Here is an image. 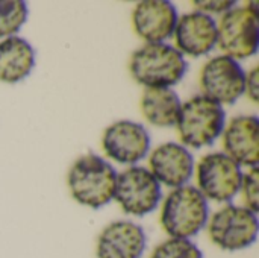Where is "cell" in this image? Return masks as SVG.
<instances>
[{"instance_id": "1", "label": "cell", "mask_w": 259, "mask_h": 258, "mask_svg": "<svg viewBox=\"0 0 259 258\" xmlns=\"http://www.w3.org/2000/svg\"><path fill=\"white\" fill-rule=\"evenodd\" d=\"M187 70L185 56L165 43L144 44L129 59L132 79L146 88H171L182 81Z\"/></svg>"}, {"instance_id": "2", "label": "cell", "mask_w": 259, "mask_h": 258, "mask_svg": "<svg viewBox=\"0 0 259 258\" xmlns=\"http://www.w3.org/2000/svg\"><path fill=\"white\" fill-rule=\"evenodd\" d=\"M115 182V169L96 154H87L77 158L67 175V184L73 199L93 210H99L114 199Z\"/></svg>"}, {"instance_id": "3", "label": "cell", "mask_w": 259, "mask_h": 258, "mask_svg": "<svg viewBox=\"0 0 259 258\" xmlns=\"http://www.w3.org/2000/svg\"><path fill=\"white\" fill-rule=\"evenodd\" d=\"M209 207L203 195L193 186L173 189L162 202L159 216L161 227L170 239L197 236L208 224Z\"/></svg>"}, {"instance_id": "4", "label": "cell", "mask_w": 259, "mask_h": 258, "mask_svg": "<svg viewBox=\"0 0 259 258\" xmlns=\"http://www.w3.org/2000/svg\"><path fill=\"white\" fill-rule=\"evenodd\" d=\"M225 126L226 113L223 106L202 94L182 103L176 122V131L182 146L193 149L212 144L223 134Z\"/></svg>"}, {"instance_id": "5", "label": "cell", "mask_w": 259, "mask_h": 258, "mask_svg": "<svg viewBox=\"0 0 259 258\" xmlns=\"http://www.w3.org/2000/svg\"><path fill=\"white\" fill-rule=\"evenodd\" d=\"M258 3L250 2L243 8L226 12L217 24V44L223 55L234 59L253 56L259 47Z\"/></svg>"}, {"instance_id": "6", "label": "cell", "mask_w": 259, "mask_h": 258, "mask_svg": "<svg viewBox=\"0 0 259 258\" xmlns=\"http://www.w3.org/2000/svg\"><path fill=\"white\" fill-rule=\"evenodd\" d=\"M258 216L246 207L226 205L215 211L208 224L211 242L222 251H243L258 239Z\"/></svg>"}, {"instance_id": "7", "label": "cell", "mask_w": 259, "mask_h": 258, "mask_svg": "<svg viewBox=\"0 0 259 258\" xmlns=\"http://www.w3.org/2000/svg\"><path fill=\"white\" fill-rule=\"evenodd\" d=\"M196 179L197 190L206 201L231 202L240 193L243 170L226 154L212 152L199 160Z\"/></svg>"}, {"instance_id": "8", "label": "cell", "mask_w": 259, "mask_h": 258, "mask_svg": "<svg viewBox=\"0 0 259 258\" xmlns=\"http://www.w3.org/2000/svg\"><path fill=\"white\" fill-rule=\"evenodd\" d=\"M114 199L126 214L143 217L158 208L162 199L161 184L149 169L132 166L117 173Z\"/></svg>"}, {"instance_id": "9", "label": "cell", "mask_w": 259, "mask_h": 258, "mask_svg": "<svg viewBox=\"0 0 259 258\" xmlns=\"http://www.w3.org/2000/svg\"><path fill=\"white\" fill-rule=\"evenodd\" d=\"M246 71L241 64L226 55L211 58L200 71L199 85L202 96L219 105H232L244 94Z\"/></svg>"}, {"instance_id": "10", "label": "cell", "mask_w": 259, "mask_h": 258, "mask_svg": "<svg viewBox=\"0 0 259 258\" xmlns=\"http://www.w3.org/2000/svg\"><path fill=\"white\" fill-rule=\"evenodd\" d=\"M102 149L115 163L137 164L150 151V134L141 123L120 120L105 129Z\"/></svg>"}, {"instance_id": "11", "label": "cell", "mask_w": 259, "mask_h": 258, "mask_svg": "<svg viewBox=\"0 0 259 258\" xmlns=\"http://www.w3.org/2000/svg\"><path fill=\"white\" fill-rule=\"evenodd\" d=\"M176 6L168 0L140 2L132 12V26L135 33L146 44L164 43L171 38L178 24Z\"/></svg>"}, {"instance_id": "12", "label": "cell", "mask_w": 259, "mask_h": 258, "mask_svg": "<svg viewBox=\"0 0 259 258\" xmlns=\"http://www.w3.org/2000/svg\"><path fill=\"white\" fill-rule=\"evenodd\" d=\"M173 36L175 47L184 56H205L217 46V21L211 15L197 11L184 14L178 18Z\"/></svg>"}, {"instance_id": "13", "label": "cell", "mask_w": 259, "mask_h": 258, "mask_svg": "<svg viewBox=\"0 0 259 258\" xmlns=\"http://www.w3.org/2000/svg\"><path fill=\"white\" fill-rule=\"evenodd\" d=\"M149 170L159 184L170 189L187 186L194 172L193 154L182 144L168 141L158 146L149 158Z\"/></svg>"}, {"instance_id": "14", "label": "cell", "mask_w": 259, "mask_h": 258, "mask_svg": "<svg viewBox=\"0 0 259 258\" xmlns=\"http://www.w3.org/2000/svg\"><path fill=\"white\" fill-rule=\"evenodd\" d=\"M147 239L144 230L131 220H117L106 225L97 239V258H141Z\"/></svg>"}, {"instance_id": "15", "label": "cell", "mask_w": 259, "mask_h": 258, "mask_svg": "<svg viewBox=\"0 0 259 258\" xmlns=\"http://www.w3.org/2000/svg\"><path fill=\"white\" fill-rule=\"evenodd\" d=\"M225 154L238 166L249 169L258 167L259 163V120L256 116L234 117L223 131Z\"/></svg>"}, {"instance_id": "16", "label": "cell", "mask_w": 259, "mask_h": 258, "mask_svg": "<svg viewBox=\"0 0 259 258\" xmlns=\"http://www.w3.org/2000/svg\"><path fill=\"white\" fill-rule=\"evenodd\" d=\"M35 67V50L17 35L0 41V82L17 84L26 79Z\"/></svg>"}, {"instance_id": "17", "label": "cell", "mask_w": 259, "mask_h": 258, "mask_svg": "<svg viewBox=\"0 0 259 258\" xmlns=\"http://www.w3.org/2000/svg\"><path fill=\"white\" fill-rule=\"evenodd\" d=\"M182 102L171 88H146L140 102L143 117L153 126H176Z\"/></svg>"}, {"instance_id": "18", "label": "cell", "mask_w": 259, "mask_h": 258, "mask_svg": "<svg viewBox=\"0 0 259 258\" xmlns=\"http://www.w3.org/2000/svg\"><path fill=\"white\" fill-rule=\"evenodd\" d=\"M27 3L23 0H0V38L14 36L26 23Z\"/></svg>"}, {"instance_id": "19", "label": "cell", "mask_w": 259, "mask_h": 258, "mask_svg": "<svg viewBox=\"0 0 259 258\" xmlns=\"http://www.w3.org/2000/svg\"><path fill=\"white\" fill-rule=\"evenodd\" d=\"M150 258H203V252L191 240L168 239L153 249Z\"/></svg>"}, {"instance_id": "20", "label": "cell", "mask_w": 259, "mask_h": 258, "mask_svg": "<svg viewBox=\"0 0 259 258\" xmlns=\"http://www.w3.org/2000/svg\"><path fill=\"white\" fill-rule=\"evenodd\" d=\"M258 182H259V172L258 167L249 169L246 173H243L241 179V187L240 193L244 202V207L258 214L259 204H258Z\"/></svg>"}, {"instance_id": "21", "label": "cell", "mask_w": 259, "mask_h": 258, "mask_svg": "<svg viewBox=\"0 0 259 258\" xmlns=\"http://www.w3.org/2000/svg\"><path fill=\"white\" fill-rule=\"evenodd\" d=\"M193 6L197 9V12H202V14H206V15H211V14H226L229 12L231 9L235 8V2H223V0H211V2H203V0H199V2H193Z\"/></svg>"}, {"instance_id": "22", "label": "cell", "mask_w": 259, "mask_h": 258, "mask_svg": "<svg viewBox=\"0 0 259 258\" xmlns=\"http://www.w3.org/2000/svg\"><path fill=\"white\" fill-rule=\"evenodd\" d=\"M259 71L258 65H255L247 75H246V84H244V93L247 94V97L253 102V103H258L259 99Z\"/></svg>"}]
</instances>
